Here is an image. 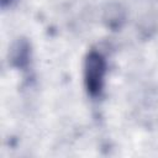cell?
Listing matches in <instances>:
<instances>
[{
    "label": "cell",
    "mask_w": 158,
    "mask_h": 158,
    "mask_svg": "<svg viewBox=\"0 0 158 158\" xmlns=\"http://www.w3.org/2000/svg\"><path fill=\"white\" fill-rule=\"evenodd\" d=\"M105 59L98 52H90L85 59L84 64V80L88 93L96 96L101 93L105 77Z\"/></svg>",
    "instance_id": "cell-1"
}]
</instances>
